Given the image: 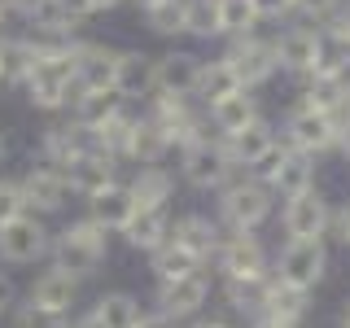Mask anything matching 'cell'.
<instances>
[{
  "label": "cell",
  "instance_id": "cell-1",
  "mask_svg": "<svg viewBox=\"0 0 350 328\" xmlns=\"http://www.w3.org/2000/svg\"><path fill=\"white\" fill-rule=\"evenodd\" d=\"M276 210V193L262 180H254L245 167H237L228 175V184L219 189V219L228 228H241V232H258L262 223Z\"/></svg>",
  "mask_w": 350,
  "mask_h": 328
},
{
  "label": "cell",
  "instance_id": "cell-2",
  "mask_svg": "<svg viewBox=\"0 0 350 328\" xmlns=\"http://www.w3.org/2000/svg\"><path fill=\"white\" fill-rule=\"evenodd\" d=\"M53 262L57 267H66L70 276H92L96 267L105 262V254H109V228H101L96 219H75V223H66L57 236H53Z\"/></svg>",
  "mask_w": 350,
  "mask_h": 328
},
{
  "label": "cell",
  "instance_id": "cell-3",
  "mask_svg": "<svg viewBox=\"0 0 350 328\" xmlns=\"http://www.w3.org/2000/svg\"><path fill=\"white\" fill-rule=\"evenodd\" d=\"M280 140L289 149H302V153H311V158H324V153L337 149V114L315 109L306 101H293L289 114H284V123H280Z\"/></svg>",
  "mask_w": 350,
  "mask_h": 328
},
{
  "label": "cell",
  "instance_id": "cell-4",
  "mask_svg": "<svg viewBox=\"0 0 350 328\" xmlns=\"http://www.w3.org/2000/svg\"><path fill=\"white\" fill-rule=\"evenodd\" d=\"M232 171H237V162L228 158L224 136H206V140H193V145L180 149V175L197 193H219Z\"/></svg>",
  "mask_w": 350,
  "mask_h": 328
},
{
  "label": "cell",
  "instance_id": "cell-5",
  "mask_svg": "<svg viewBox=\"0 0 350 328\" xmlns=\"http://www.w3.org/2000/svg\"><path fill=\"white\" fill-rule=\"evenodd\" d=\"M211 262L224 280H254V276H267L271 271V258L262 249V241L254 232H241V228H228Z\"/></svg>",
  "mask_w": 350,
  "mask_h": 328
},
{
  "label": "cell",
  "instance_id": "cell-6",
  "mask_svg": "<svg viewBox=\"0 0 350 328\" xmlns=\"http://www.w3.org/2000/svg\"><path fill=\"white\" fill-rule=\"evenodd\" d=\"M271 276H280L284 284H298V289H315L328 276V249L324 241H293L284 236V245L271 258Z\"/></svg>",
  "mask_w": 350,
  "mask_h": 328
},
{
  "label": "cell",
  "instance_id": "cell-7",
  "mask_svg": "<svg viewBox=\"0 0 350 328\" xmlns=\"http://www.w3.org/2000/svg\"><path fill=\"white\" fill-rule=\"evenodd\" d=\"M228 62H232L241 87H262L267 79H276L280 74V62H276V40H262L258 31H250V36H237L228 44L224 53Z\"/></svg>",
  "mask_w": 350,
  "mask_h": 328
},
{
  "label": "cell",
  "instance_id": "cell-8",
  "mask_svg": "<svg viewBox=\"0 0 350 328\" xmlns=\"http://www.w3.org/2000/svg\"><path fill=\"white\" fill-rule=\"evenodd\" d=\"M328 219H333V202H328L320 189L284 197V206H280V228H284V236H293V241H324Z\"/></svg>",
  "mask_w": 350,
  "mask_h": 328
},
{
  "label": "cell",
  "instance_id": "cell-9",
  "mask_svg": "<svg viewBox=\"0 0 350 328\" xmlns=\"http://www.w3.org/2000/svg\"><path fill=\"white\" fill-rule=\"evenodd\" d=\"M206 302H211V271L206 267L189 271V276H175V280H158V311L180 324L197 320Z\"/></svg>",
  "mask_w": 350,
  "mask_h": 328
},
{
  "label": "cell",
  "instance_id": "cell-10",
  "mask_svg": "<svg viewBox=\"0 0 350 328\" xmlns=\"http://www.w3.org/2000/svg\"><path fill=\"white\" fill-rule=\"evenodd\" d=\"M49 249H53V236L31 210H22L9 223H0V258L5 262H36Z\"/></svg>",
  "mask_w": 350,
  "mask_h": 328
},
{
  "label": "cell",
  "instance_id": "cell-11",
  "mask_svg": "<svg viewBox=\"0 0 350 328\" xmlns=\"http://www.w3.org/2000/svg\"><path fill=\"white\" fill-rule=\"evenodd\" d=\"M320 36L324 27H284L276 36V62H280V74H293V79H311L315 74V62H320Z\"/></svg>",
  "mask_w": 350,
  "mask_h": 328
},
{
  "label": "cell",
  "instance_id": "cell-12",
  "mask_svg": "<svg viewBox=\"0 0 350 328\" xmlns=\"http://www.w3.org/2000/svg\"><path fill=\"white\" fill-rule=\"evenodd\" d=\"M22 197H27V210H62L66 197H70V180H66L62 167H53V162H44V167H31L27 175H22Z\"/></svg>",
  "mask_w": 350,
  "mask_h": 328
},
{
  "label": "cell",
  "instance_id": "cell-13",
  "mask_svg": "<svg viewBox=\"0 0 350 328\" xmlns=\"http://www.w3.org/2000/svg\"><path fill=\"white\" fill-rule=\"evenodd\" d=\"M114 87L127 96V101H140V96L158 92V57H149V53L140 49H123L114 62Z\"/></svg>",
  "mask_w": 350,
  "mask_h": 328
},
{
  "label": "cell",
  "instance_id": "cell-14",
  "mask_svg": "<svg viewBox=\"0 0 350 328\" xmlns=\"http://www.w3.org/2000/svg\"><path fill=\"white\" fill-rule=\"evenodd\" d=\"M66 180H70V193L92 197V193H101L105 184L118 180V158H109L105 149H83L79 158H70Z\"/></svg>",
  "mask_w": 350,
  "mask_h": 328
},
{
  "label": "cell",
  "instance_id": "cell-15",
  "mask_svg": "<svg viewBox=\"0 0 350 328\" xmlns=\"http://www.w3.org/2000/svg\"><path fill=\"white\" fill-rule=\"evenodd\" d=\"M123 241L140 254H153L171 241V210L167 206H136V215L123 223Z\"/></svg>",
  "mask_w": 350,
  "mask_h": 328
},
{
  "label": "cell",
  "instance_id": "cell-16",
  "mask_svg": "<svg viewBox=\"0 0 350 328\" xmlns=\"http://www.w3.org/2000/svg\"><path fill=\"white\" fill-rule=\"evenodd\" d=\"M197 74H202V57L189 49H171L158 57V92L167 96H193L197 101Z\"/></svg>",
  "mask_w": 350,
  "mask_h": 328
},
{
  "label": "cell",
  "instance_id": "cell-17",
  "mask_svg": "<svg viewBox=\"0 0 350 328\" xmlns=\"http://www.w3.org/2000/svg\"><path fill=\"white\" fill-rule=\"evenodd\" d=\"M171 241H180V245H184V249H193V254L202 258V262H211V258H215V249H219V241H224V228H219L211 215L189 210V215L171 219Z\"/></svg>",
  "mask_w": 350,
  "mask_h": 328
},
{
  "label": "cell",
  "instance_id": "cell-18",
  "mask_svg": "<svg viewBox=\"0 0 350 328\" xmlns=\"http://www.w3.org/2000/svg\"><path fill=\"white\" fill-rule=\"evenodd\" d=\"M136 206H140L136 193H131L123 180H114V184H105L101 193L88 197V219H96V223L109 228V232H123V223L136 215Z\"/></svg>",
  "mask_w": 350,
  "mask_h": 328
},
{
  "label": "cell",
  "instance_id": "cell-19",
  "mask_svg": "<svg viewBox=\"0 0 350 328\" xmlns=\"http://www.w3.org/2000/svg\"><path fill=\"white\" fill-rule=\"evenodd\" d=\"M206 118H211V131H215V136H232V131H241L245 123L262 118V114H258L254 87H237L232 96H224V101L206 105Z\"/></svg>",
  "mask_w": 350,
  "mask_h": 328
},
{
  "label": "cell",
  "instance_id": "cell-20",
  "mask_svg": "<svg viewBox=\"0 0 350 328\" xmlns=\"http://www.w3.org/2000/svg\"><path fill=\"white\" fill-rule=\"evenodd\" d=\"M75 293H79V276H70L66 267H57V262H53L49 271H40V276L31 280V293H27V302H36V306H49V311H62V315H70V306H75Z\"/></svg>",
  "mask_w": 350,
  "mask_h": 328
},
{
  "label": "cell",
  "instance_id": "cell-21",
  "mask_svg": "<svg viewBox=\"0 0 350 328\" xmlns=\"http://www.w3.org/2000/svg\"><path fill=\"white\" fill-rule=\"evenodd\" d=\"M114 62H118V49H105L96 40H75L79 87H114Z\"/></svg>",
  "mask_w": 350,
  "mask_h": 328
},
{
  "label": "cell",
  "instance_id": "cell-22",
  "mask_svg": "<svg viewBox=\"0 0 350 328\" xmlns=\"http://www.w3.org/2000/svg\"><path fill=\"white\" fill-rule=\"evenodd\" d=\"M276 127L267 123V118H254V123H245L241 131H232V136H224V145H228V158L237 162V167H254V162L267 153L271 145H276Z\"/></svg>",
  "mask_w": 350,
  "mask_h": 328
},
{
  "label": "cell",
  "instance_id": "cell-23",
  "mask_svg": "<svg viewBox=\"0 0 350 328\" xmlns=\"http://www.w3.org/2000/svg\"><path fill=\"white\" fill-rule=\"evenodd\" d=\"M167 153H171V136L162 131V123L153 114H136V127H131V140H127V162L149 167V162H162Z\"/></svg>",
  "mask_w": 350,
  "mask_h": 328
},
{
  "label": "cell",
  "instance_id": "cell-24",
  "mask_svg": "<svg viewBox=\"0 0 350 328\" xmlns=\"http://www.w3.org/2000/svg\"><path fill=\"white\" fill-rule=\"evenodd\" d=\"M267 189L280 197H298V193H306V189H315V158L311 153H302V149H289L284 153V162L276 167V175L267 180Z\"/></svg>",
  "mask_w": 350,
  "mask_h": 328
},
{
  "label": "cell",
  "instance_id": "cell-25",
  "mask_svg": "<svg viewBox=\"0 0 350 328\" xmlns=\"http://www.w3.org/2000/svg\"><path fill=\"white\" fill-rule=\"evenodd\" d=\"M123 105H127V96L118 92V87H79L75 101H70L75 123H83V127H101L105 118H114Z\"/></svg>",
  "mask_w": 350,
  "mask_h": 328
},
{
  "label": "cell",
  "instance_id": "cell-26",
  "mask_svg": "<svg viewBox=\"0 0 350 328\" xmlns=\"http://www.w3.org/2000/svg\"><path fill=\"white\" fill-rule=\"evenodd\" d=\"M27 22H31V31L44 36V40H75V31H79L83 18L75 14L66 0H40V5L27 14Z\"/></svg>",
  "mask_w": 350,
  "mask_h": 328
},
{
  "label": "cell",
  "instance_id": "cell-27",
  "mask_svg": "<svg viewBox=\"0 0 350 328\" xmlns=\"http://www.w3.org/2000/svg\"><path fill=\"white\" fill-rule=\"evenodd\" d=\"M262 311L280 315V320H289V324H302L306 311H311V289H298V284H284L280 276H271L267 280V298H262Z\"/></svg>",
  "mask_w": 350,
  "mask_h": 328
},
{
  "label": "cell",
  "instance_id": "cell-28",
  "mask_svg": "<svg viewBox=\"0 0 350 328\" xmlns=\"http://www.w3.org/2000/svg\"><path fill=\"white\" fill-rule=\"evenodd\" d=\"M127 189L136 193L140 206H167L175 197V175L162 167V162H149V167H136V175L127 180Z\"/></svg>",
  "mask_w": 350,
  "mask_h": 328
},
{
  "label": "cell",
  "instance_id": "cell-29",
  "mask_svg": "<svg viewBox=\"0 0 350 328\" xmlns=\"http://www.w3.org/2000/svg\"><path fill=\"white\" fill-rule=\"evenodd\" d=\"M145 27L162 40H175V36H189V0H153V5L140 9Z\"/></svg>",
  "mask_w": 350,
  "mask_h": 328
},
{
  "label": "cell",
  "instance_id": "cell-30",
  "mask_svg": "<svg viewBox=\"0 0 350 328\" xmlns=\"http://www.w3.org/2000/svg\"><path fill=\"white\" fill-rule=\"evenodd\" d=\"M237 87H241V79H237V70H232V62H228V57L202 62V74H197V101H202V105L224 101V96L237 92Z\"/></svg>",
  "mask_w": 350,
  "mask_h": 328
},
{
  "label": "cell",
  "instance_id": "cell-31",
  "mask_svg": "<svg viewBox=\"0 0 350 328\" xmlns=\"http://www.w3.org/2000/svg\"><path fill=\"white\" fill-rule=\"evenodd\" d=\"M88 315H92L101 328H136V320H140L145 311H140V302L131 298V293L118 289V293H101V298H96V306H92Z\"/></svg>",
  "mask_w": 350,
  "mask_h": 328
},
{
  "label": "cell",
  "instance_id": "cell-32",
  "mask_svg": "<svg viewBox=\"0 0 350 328\" xmlns=\"http://www.w3.org/2000/svg\"><path fill=\"white\" fill-rule=\"evenodd\" d=\"M197 267H211V262H202L193 254V249H184L180 241H167V245H158L149 254V271L158 280H175V276H189V271H197Z\"/></svg>",
  "mask_w": 350,
  "mask_h": 328
},
{
  "label": "cell",
  "instance_id": "cell-33",
  "mask_svg": "<svg viewBox=\"0 0 350 328\" xmlns=\"http://www.w3.org/2000/svg\"><path fill=\"white\" fill-rule=\"evenodd\" d=\"M131 127H136V109H131V101H127V105L118 109L114 118H105L101 127H92V136H96V149H105L109 158H118V162H123V158H127Z\"/></svg>",
  "mask_w": 350,
  "mask_h": 328
},
{
  "label": "cell",
  "instance_id": "cell-34",
  "mask_svg": "<svg viewBox=\"0 0 350 328\" xmlns=\"http://www.w3.org/2000/svg\"><path fill=\"white\" fill-rule=\"evenodd\" d=\"M215 18H219V36L224 40L250 36V31H258V22H262L250 0H215Z\"/></svg>",
  "mask_w": 350,
  "mask_h": 328
},
{
  "label": "cell",
  "instance_id": "cell-35",
  "mask_svg": "<svg viewBox=\"0 0 350 328\" xmlns=\"http://www.w3.org/2000/svg\"><path fill=\"white\" fill-rule=\"evenodd\" d=\"M36 66V40H0V79L5 83H27Z\"/></svg>",
  "mask_w": 350,
  "mask_h": 328
},
{
  "label": "cell",
  "instance_id": "cell-36",
  "mask_svg": "<svg viewBox=\"0 0 350 328\" xmlns=\"http://www.w3.org/2000/svg\"><path fill=\"white\" fill-rule=\"evenodd\" d=\"M267 280H271V271L267 276H254V280H224V293H228V302H232V311L258 315L262 298H267Z\"/></svg>",
  "mask_w": 350,
  "mask_h": 328
},
{
  "label": "cell",
  "instance_id": "cell-37",
  "mask_svg": "<svg viewBox=\"0 0 350 328\" xmlns=\"http://www.w3.org/2000/svg\"><path fill=\"white\" fill-rule=\"evenodd\" d=\"M189 36L193 40H219L215 0H189Z\"/></svg>",
  "mask_w": 350,
  "mask_h": 328
},
{
  "label": "cell",
  "instance_id": "cell-38",
  "mask_svg": "<svg viewBox=\"0 0 350 328\" xmlns=\"http://www.w3.org/2000/svg\"><path fill=\"white\" fill-rule=\"evenodd\" d=\"M14 328H70V315H62V311H49V306L27 302V306H18V320H14Z\"/></svg>",
  "mask_w": 350,
  "mask_h": 328
},
{
  "label": "cell",
  "instance_id": "cell-39",
  "mask_svg": "<svg viewBox=\"0 0 350 328\" xmlns=\"http://www.w3.org/2000/svg\"><path fill=\"white\" fill-rule=\"evenodd\" d=\"M337 9H342V0H293V14L311 27H328Z\"/></svg>",
  "mask_w": 350,
  "mask_h": 328
},
{
  "label": "cell",
  "instance_id": "cell-40",
  "mask_svg": "<svg viewBox=\"0 0 350 328\" xmlns=\"http://www.w3.org/2000/svg\"><path fill=\"white\" fill-rule=\"evenodd\" d=\"M27 210V197H22L18 180H0V223H9L14 215Z\"/></svg>",
  "mask_w": 350,
  "mask_h": 328
},
{
  "label": "cell",
  "instance_id": "cell-41",
  "mask_svg": "<svg viewBox=\"0 0 350 328\" xmlns=\"http://www.w3.org/2000/svg\"><path fill=\"white\" fill-rule=\"evenodd\" d=\"M250 5H254V14L262 22H280V18L293 14V0H250Z\"/></svg>",
  "mask_w": 350,
  "mask_h": 328
},
{
  "label": "cell",
  "instance_id": "cell-42",
  "mask_svg": "<svg viewBox=\"0 0 350 328\" xmlns=\"http://www.w3.org/2000/svg\"><path fill=\"white\" fill-rule=\"evenodd\" d=\"M328 236H337L342 245L350 241V202H346V206H333V219H328Z\"/></svg>",
  "mask_w": 350,
  "mask_h": 328
},
{
  "label": "cell",
  "instance_id": "cell-43",
  "mask_svg": "<svg viewBox=\"0 0 350 328\" xmlns=\"http://www.w3.org/2000/svg\"><path fill=\"white\" fill-rule=\"evenodd\" d=\"M328 31H337L346 44H350V0H342V9L333 14V22H328Z\"/></svg>",
  "mask_w": 350,
  "mask_h": 328
},
{
  "label": "cell",
  "instance_id": "cell-44",
  "mask_svg": "<svg viewBox=\"0 0 350 328\" xmlns=\"http://www.w3.org/2000/svg\"><path fill=\"white\" fill-rule=\"evenodd\" d=\"M136 328H180V320H171V315H162V311H145L136 320Z\"/></svg>",
  "mask_w": 350,
  "mask_h": 328
},
{
  "label": "cell",
  "instance_id": "cell-45",
  "mask_svg": "<svg viewBox=\"0 0 350 328\" xmlns=\"http://www.w3.org/2000/svg\"><path fill=\"white\" fill-rule=\"evenodd\" d=\"M250 328H302V324H289V320H280V315H250Z\"/></svg>",
  "mask_w": 350,
  "mask_h": 328
},
{
  "label": "cell",
  "instance_id": "cell-46",
  "mask_svg": "<svg viewBox=\"0 0 350 328\" xmlns=\"http://www.w3.org/2000/svg\"><path fill=\"white\" fill-rule=\"evenodd\" d=\"M337 153H342V158H350V114L337 118Z\"/></svg>",
  "mask_w": 350,
  "mask_h": 328
},
{
  "label": "cell",
  "instance_id": "cell-47",
  "mask_svg": "<svg viewBox=\"0 0 350 328\" xmlns=\"http://www.w3.org/2000/svg\"><path fill=\"white\" fill-rule=\"evenodd\" d=\"M36 5H40V0H5V9H9V14H18V18H27Z\"/></svg>",
  "mask_w": 350,
  "mask_h": 328
},
{
  "label": "cell",
  "instance_id": "cell-48",
  "mask_svg": "<svg viewBox=\"0 0 350 328\" xmlns=\"http://www.w3.org/2000/svg\"><path fill=\"white\" fill-rule=\"evenodd\" d=\"M88 5H92V14H109V9H118L123 0H88Z\"/></svg>",
  "mask_w": 350,
  "mask_h": 328
},
{
  "label": "cell",
  "instance_id": "cell-49",
  "mask_svg": "<svg viewBox=\"0 0 350 328\" xmlns=\"http://www.w3.org/2000/svg\"><path fill=\"white\" fill-rule=\"evenodd\" d=\"M189 328H232V324H228V320H215V315H211V320H193Z\"/></svg>",
  "mask_w": 350,
  "mask_h": 328
},
{
  "label": "cell",
  "instance_id": "cell-50",
  "mask_svg": "<svg viewBox=\"0 0 350 328\" xmlns=\"http://www.w3.org/2000/svg\"><path fill=\"white\" fill-rule=\"evenodd\" d=\"M66 5H70L79 18H92V5H88V0H66Z\"/></svg>",
  "mask_w": 350,
  "mask_h": 328
},
{
  "label": "cell",
  "instance_id": "cell-51",
  "mask_svg": "<svg viewBox=\"0 0 350 328\" xmlns=\"http://www.w3.org/2000/svg\"><path fill=\"white\" fill-rule=\"evenodd\" d=\"M70 328H101V324H96V320H92V315H83V320H75Z\"/></svg>",
  "mask_w": 350,
  "mask_h": 328
},
{
  "label": "cell",
  "instance_id": "cell-52",
  "mask_svg": "<svg viewBox=\"0 0 350 328\" xmlns=\"http://www.w3.org/2000/svg\"><path fill=\"white\" fill-rule=\"evenodd\" d=\"M5 306H9V284L0 280V315H5Z\"/></svg>",
  "mask_w": 350,
  "mask_h": 328
},
{
  "label": "cell",
  "instance_id": "cell-53",
  "mask_svg": "<svg viewBox=\"0 0 350 328\" xmlns=\"http://www.w3.org/2000/svg\"><path fill=\"white\" fill-rule=\"evenodd\" d=\"M5 14H9V9H5V0H0V27H5Z\"/></svg>",
  "mask_w": 350,
  "mask_h": 328
},
{
  "label": "cell",
  "instance_id": "cell-54",
  "mask_svg": "<svg viewBox=\"0 0 350 328\" xmlns=\"http://www.w3.org/2000/svg\"><path fill=\"white\" fill-rule=\"evenodd\" d=\"M131 5H136V9H145V5H153V0H131Z\"/></svg>",
  "mask_w": 350,
  "mask_h": 328
},
{
  "label": "cell",
  "instance_id": "cell-55",
  "mask_svg": "<svg viewBox=\"0 0 350 328\" xmlns=\"http://www.w3.org/2000/svg\"><path fill=\"white\" fill-rule=\"evenodd\" d=\"M0 162H5V136H0Z\"/></svg>",
  "mask_w": 350,
  "mask_h": 328
},
{
  "label": "cell",
  "instance_id": "cell-56",
  "mask_svg": "<svg viewBox=\"0 0 350 328\" xmlns=\"http://www.w3.org/2000/svg\"><path fill=\"white\" fill-rule=\"evenodd\" d=\"M342 324H346V328H350V302H346V320H342Z\"/></svg>",
  "mask_w": 350,
  "mask_h": 328
},
{
  "label": "cell",
  "instance_id": "cell-57",
  "mask_svg": "<svg viewBox=\"0 0 350 328\" xmlns=\"http://www.w3.org/2000/svg\"><path fill=\"white\" fill-rule=\"evenodd\" d=\"M346 249H350V241H346Z\"/></svg>",
  "mask_w": 350,
  "mask_h": 328
},
{
  "label": "cell",
  "instance_id": "cell-58",
  "mask_svg": "<svg viewBox=\"0 0 350 328\" xmlns=\"http://www.w3.org/2000/svg\"><path fill=\"white\" fill-rule=\"evenodd\" d=\"M342 328H346V324H342Z\"/></svg>",
  "mask_w": 350,
  "mask_h": 328
}]
</instances>
